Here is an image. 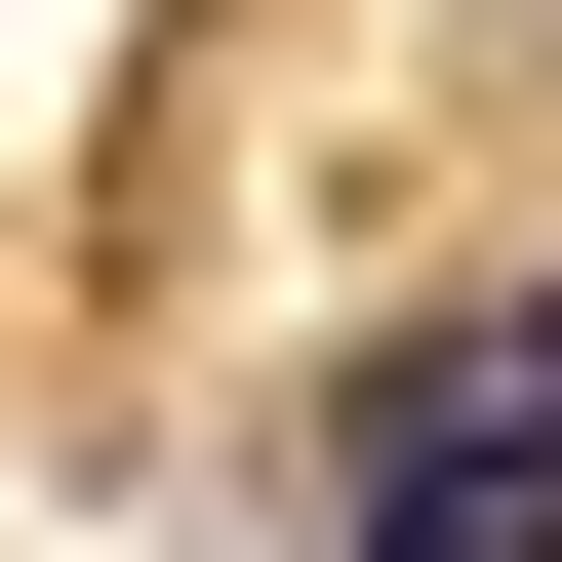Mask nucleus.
Returning a JSON list of instances; mask_svg holds the SVG:
<instances>
[{
	"label": "nucleus",
	"instance_id": "1",
	"mask_svg": "<svg viewBox=\"0 0 562 562\" xmlns=\"http://www.w3.org/2000/svg\"><path fill=\"white\" fill-rule=\"evenodd\" d=\"M322 562H562V362H522V322L322 362Z\"/></svg>",
	"mask_w": 562,
	"mask_h": 562
},
{
	"label": "nucleus",
	"instance_id": "2",
	"mask_svg": "<svg viewBox=\"0 0 562 562\" xmlns=\"http://www.w3.org/2000/svg\"><path fill=\"white\" fill-rule=\"evenodd\" d=\"M522 362H562V281H522Z\"/></svg>",
	"mask_w": 562,
	"mask_h": 562
}]
</instances>
